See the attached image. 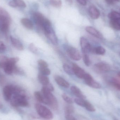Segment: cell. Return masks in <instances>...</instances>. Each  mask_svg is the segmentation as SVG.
Returning <instances> with one entry per match:
<instances>
[{
	"mask_svg": "<svg viewBox=\"0 0 120 120\" xmlns=\"http://www.w3.org/2000/svg\"><path fill=\"white\" fill-rule=\"evenodd\" d=\"M94 68L99 72L105 73L110 70V67L108 64L101 62L95 64Z\"/></svg>",
	"mask_w": 120,
	"mask_h": 120,
	"instance_id": "12",
	"label": "cell"
},
{
	"mask_svg": "<svg viewBox=\"0 0 120 120\" xmlns=\"http://www.w3.org/2000/svg\"><path fill=\"white\" fill-rule=\"evenodd\" d=\"M79 4L85 6L87 4L86 0H76Z\"/></svg>",
	"mask_w": 120,
	"mask_h": 120,
	"instance_id": "42",
	"label": "cell"
},
{
	"mask_svg": "<svg viewBox=\"0 0 120 120\" xmlns=\"http://www.w3.org/2000/svg\"><path fill=\"white\" fill-rule=\"evenodd\" d=\"M110 24L114 29L117 30H120V23L118 20H111Z\"/></svg>",
	"mask_w": 120,
	"mask_h": 120,
	"instance_id": "27",
	"label": "cell"
},
{
	"mask_svg": "<svg viewBox=\"0 0 120 120\" xmlns=\"http://www.w3.org/2000/svg\"><path fill=\"white\" fill-rule=\"evenodd\" d=\"M10 17L0 15V30L2 31L5 32L9 29L10 24Z\"/></svg>",
	"mask_w": 120,
	"mask_h": 120,
	"instance_id": "9",
	"label": "cell"
},
{
	"mask_svg": "<svg viewBox=\"0 0 120 120\" xmlns=\"http://www.w3.org/2000/svg\"><path fill=\"white\" fill-rule=\"evenodd\" d=\"M29 48L31 51L34 53H36L38 52V49L33 43L31 44L30 45Z\"/></svg>",
	"mask_w": 120,
	"mask_h": 120,
	"instance_id": "38",
	"label": "cell"
},
{
	"mask_svg": "<svg viewBox=\"0 0 120 120\" xmlns=\"http://www.w3.org/2000/svg\"><path fill=\"white\" fill-rule=\"evenodd\" d=\"M115 1H118V2H119L120 1V0H115Z\"/></svg>",
	"mask_w": 120,
	"mask_h": 120,
	"instance_id": "47",
	"label": "cell"
},
{
	"mask_svg": "<svg viewBox=\"0 0 120 120\" xmlns=\"http://www.w3.org/2000/svg\"><path fill=\"white\" fill-rule=\"evenodd\" d=\"M106 2L109 5H113L115 3V0H105Z\"/></svg>",
	"mask_w": 120,
	"mask_h": 120,
	"instance_id": "44",
	"label": "cell"
},
{
	"mask_svg": "<svg viewBox=\"0 0 120 120\" xmlns=\"http://www.w3.org/2000/svg\"><path fill=\"white\" fill-rule=\"evenodd\" d=\"M8 58L5 56H0V67L4 68L7 62L8 61Z\"/></svg>",
	"mask_w": 120,
	"mask_h": 120,
	"instance_id": "32",
	"label": "cell"
},
{
	"mask_svg": "<svg viewBox=\"0 0 120 120\" xmlns=\"http://www.w3.org/2000/svg\"><path fill=\"white\" fill-rule=\"evenodd\" d=\"M38 79L39 82L44 85V86L47 85L49 83V79L46 75L40 74L38 75Z\"/></svg>",
	"mask_w": 120,
	"mask_h": 120,
	"instance_id": "22",
	"label": "cell"
},
{
	"mask_svg": "<svg viewBox=\"0 0 120 120\" xmlns=\"http://www.w3.org/2000/svg\"><path fill=\"white\" fill-rule=\"evenodd\" d=\"M21 22L22 25L28 29H32L34 27L32 22L29 19L23 18L21 20Z\"/></svg>",
	"mask_w": 120,
	"mask_h": 120,
	"instance_id": "20",
	"label": "cell"
},
{
	"mask_svg": "<svg viewBox=\"0 0 120 120\" xmlns=\"http://www.w3.org/2000/svg\"><path fill=\"white\" fill-rule=\"evenodd\" d=\"M65 118L66 120H77L71 115H65Z\"/></svg>",
	"mask_w": 120,
	"mask_h": 120,
	"instance_id": "39",
	"label": "cell"
},
{
	"mask_svg": "<svg viewBox=\"0 0 120 120\" xmlns=\"http://www.w3.org/2000/svg\"><path fill=\"white\" fill-rule=\"evenodd\" d=\"M82 58L85 64L89 66L91 65V62L89 55L87 53H82Z\"/></svg>",
	"mask_w": 120,
	"mask_h": 120,
	"instance_id": "31",
	"label": "cell"
},
{
	"mask_svg": "<svg viewBox=\"0 0 120 120\" xmlns=\"http://www.w3.org/2000/svg\"><path fill=\"white\" fill-rule=\"evenodd\" d=\"M62 97L64 100L68 104H72L73 103V101L72 100V99L65 94H63L62 95Z\"/></svg>",
	"mask_w": 120,
	"mask_h": 120,
	"instance_id": "35",
	"label": "cell"
},
{
	"mask_svg": "<svg viewBox=\"0 0 120 120\" xmlns=\"http://www.w3.org/2000/svg\"><path fill=\"white\" fill-rule=\"evenodd\" d=\"M63 68L64 71L68 75H73L74 74L72 68H71L70 66L68 65V64H64Z\"/></svg>",
	"mask_w": 120,
	"mask_h": 120,
	"instance_id": "28",
	"label": "cell"
},
{
	"mask_svg": "<svg viewBox=\"0 0 120 120\" xmlns=\"http://www.w3.org/2000/svg\"><path fill=\"white\" fill-rule=\"evenodd\" d=\"M84 107H85L87 111L90 112H94L96 111V109L94 108V106L90 102L86 100L85 101Z\"/></svg>",
	"mask_w": 120,
	"mask_h": 120,
	"instance_id": "26",
	"label": "cell"
},
{
	"mask_svg": "<svg viewBox=\"0 0 120 120\" xmlns=\"http://www.w3.org/2000/svg\"><path fill=\"white\" fill-rule=\"evenodd\" d=\"M6 49V46L3 42L0 41V51L3 52Z\"/></svg>",
	"mask_w": 120,
	"mask_h": 120,
	"instance_id": "41",
	"label": "cell"
},
{
	"mask_svg": "<svg viewBox=\"0 0 120 120\" xmlns=\"http://www.w3.org/2000/svg\"><path fill=\"white\" fill-rule=\"evenodd\" d=\"M66 51L69 57L75 60L78 61L81 59V55L79 51L75 48L72 46H68Z\"/></svg>",
	"mask_w": 120,
	"mask_h": 120,
	"instance_id": "8",
	"label": "cell"
},
{
	"mask_svg": "<svg viewBox=\"0 0 120 120\" xmlns=\"http://www.w3.org/2000/svg\"><path fill=\"white\" fill-rule=\"evenodd\" d=\"M11 41L13 45L19 50H22L24 49L23 45L20 41L17 39L11 36Z\"/></svg>",
	"mask_w": 120,
	"mask_h": 120,
	"instance_id": "18",
	"label": "cell"
},
{
	"mask_svg": "<svg viewBox=\"0 0 120 120\" xmlns=\"http://www.w3.org/2000/svg\"><path fill=\"white\" fill-rule=\"evenodd\" d=\"M85 30L89 34L96 38L99 39H102L103 38V36L101 33L92 27L90 26L86 27L85 28Z\"/></svg>",
	"mask_w": 120,
	"mask_h": 120,
	"instance_id": "15",
	"label": "cell"
},
{
	"mask_svg": "<svg viewBox=\"0 0 120 120\" xmlns=\"http://www.w3.org/2000/svg\"><path fill=\"white\" fill-rule=\"evenodd\" d=\"M85 101V100L84 99L79 98H77L75 99V102L78 105L82 107H84Z\"/></svg>",
	"mask_w": 120,
	"mask_h": 120,
	"instance_id": "34",
	"label": "cell"
},
{
	"mask_svg": "<svg viewBox=\"0 0 120 120\" xmlns=\"http://www.w3.org/2000/svg\"><path fill=\"white\" fill-rule=\"evenodd\" d=\"M46 36L50 40V41L54 45H57L58 43V39L56 34L53 29L50 28L44 32Z\"/></svg>",
	"mask_w": 120,
	"mask_h": 120,
	"instance_id": "11",
	"label": "cell"
},
{
	"mask_svg": "<svg viewBox=\"0 0 120 120\" xmlns=\"http://www.w3.org/2000/svg\"><path fill=\"white\" fill-rule=\"evenodd\" d=\"M74 112V108L71 104H67L65 106V115H71Z\"/></svg>",
	"mask_w": 120,
	"mask_h": 120,
	"instance_id": "24",
	"label": "cell"
},
{
	"mask_svg": "<svg viewBox=\"0 0 120 120\" xmlns=\"http://www.w3.org/2000/svg\"><path fill=\"white\" fill-rule=\"evenodd\" d=\"M89 13L91 18L94 19H98L100 15V11L94 6H91L89 8Z\"/></svg>",
	"mask_w": 120,
	"mask_h": 120,
	"instance_id": "14",
	"label": "cell"
},
{
	"mask_svg": "<svg viewBox=\"0 0 120 120\" xmlns=\"http://www.w3.org/2000/svg\"><path fill=\"white\" fill-rule=\"evenodd\" d=\"M72 68L74 74H75L78 78L83 79L86 73L85 71L75 64H73Z\"/></svg>",
	"mask_w": 120,
	"mask_h": 120,
	"instance_id": "13",
	"label": "cell"
},
{
	"mask_svg": "<svg viewBox=\"0 0 120 120\" xmlns=\"http://www.w3.org/2000/svg\"><path fill=\"white\" fill-rule=\"evenodd\" d=\"M55 79L57 84L60 86L65 88H68L70 86L69 82L61 77L56 75L55 76Z\"/></svg>",
	"mask_w": 120,
	"mask_h": 120,
	"instance_id": "17",
	"label": "cell"
},
{
	"mask_svg": "<svg viewBox=\"0 0 120 120\" xmlns=\"http://www.w3.org/2000/svg\"><path fill=\"white\" fill-rule=\"evenodd\" d=\"M34 18L37 25L43 31L46 27L51 26L50 22L40 13H34Z\"/></svg>",
	"mask_w": 120,
	"mask_h": 120,
	"instance_id": "3",
	"label": "cell"
},
{
	"mask_svg": "<svg viewBox=\"0 0 120 120\" xmlns=\"http://www.w3.org/2000/svg\"><path fill=\"white\" fill-rule=\"evenodd\" d=\"M35 107L37 113L44 119L51 120L53 118L52 113L47 107L38 103L36 104Z\"/></svg>",
	"mask_w": 120,
	"mask_h": 120,
	"instance_id": "4",
	"label": "cell"
},
{
	"mask_svg": "<svg viewBox=\"0 0 120 120\" xmlns=\"http://www.w3.org/2000/svg\"><path fill=\"white\" fill-rule=\"evenodd\" d=\"M0 15L8 17H10V15L8 12L1 6H0Z\"/></svg>",
	"mask_w": 120,
	"mask_h": 120,
	"instance_id": "37",
	"label": "cell"
},
{
	"mask_svg": "<svg viewBox=\"0 0 120 120\" xmlns=\"http://www.w3.org/2000/svg\"><path fill=\"white\" fill-rule=\"evenodd\" d=\"M80 45L82 53H88L91 52L92 48L86 39L82 37L80 39Z\"/></svg>",
	"mask_w": 120,
	"mask_h": 120,
	"instance_id": "10",
	"label": "cell"
},
{
	"mask_svg": "<svg viewBox=\"0 0 120 120\" xmlns=\"http://www.w3.org/2000/svg\"><path fill=\"white\" fill-rule=\"evenodd\" d=\"M118 76L120 78V72L118 74Z\"/></svg>",
	"mask_w": 120,
	"mask_h": 120,
	"instance_id": "46",
	"label": "cell"
},
{
	"mask_svg": "<svg viewBox=\"0 0 120 120\" xmlns=\"http://www.w3.org/2000/svg\"><path fill=\"white\" fill-rule=\"evenodd\" d=\"M111 84L116 89L120 91V79L113 78L111 82Z\"/></svg>",
	"mask_w": 120,
	"mask_h": 120,
	"instance_id": "25",
	"label": "cell"
},
{
	"mask_svg": "<svg viewBox=\"0 0 120 120\" xmlns=\"http://www.w3.org/2000/svg\"><path fill=\"white\" fill-rule=\"evenodd\" d=\"M11 104L14 107H26L29 105V103L27 100L26 96L20 92L14 94L12 97Z\"/></svg>",
	"mask_w": 120,
	"mask_h": 120,
	"instance_id": "1",
	"label": "cell"
},
{
	"mask_svg": "<svg viewBox=\"0 0 120 120\" xmlns=\"http://www.w3.org/2000/svg\"><path fill=\"white\" fill-rule=\"evenodd\" d=\"M19 60V58L17 57L12 58L8 59V61L4 68L5 72L8 75L12 74L15 67V64Z\"/></svg>",
	"mask_w": 120,
	"mask_h": 120,
	"instance_id": "6",
	"label": "cell"
},
{
	"mask_svg": "<svg viewBox=\"0 0 120 120\" xmlns=\"http://www.w3.org/2000/svg\"><path fill=\"white\" fill-rule=\"evenodd\" d=\"M2 107H3V105H1V104H0V109L2 108Z\"/></svg>",
	"mask_w": 120,
	"mask_h": 120,
	"instance_id": "45",
	"label": "cell"
},
{
	"mask_svg": "<svg viewBox=\"0 0 120 120\" xmlns=\"http://www.w3.org/2000/svg\"><path fill=\"white\" fill-rule=\"evenodd\" d=\"M9 5L10 6L12 7V8H16V7H17V6H16V4H15L14 0H12L10 1L9 3Z\"/></svg>",
	"mask_w": 120,
	"mask_h": 120,
	"instance_id": "43",
	"label": "cell"
},
{
	"mask_svg": "<svg viewBox=\"0 0 120 120\" xmlns=\"http://www.w3.org/2000/svg\"><path fill=\"white\" fill-rule=\"evenodd\" d=\"M16 4L17 7L21 8H25L26 7V4L23 0H14Z\"/></svg>",
	"mask_w": 120,
	"mask_h": 120,
	"instance_id": "33",
	"label": "cell"
},
{
	"mask_svg": "<svg viewBox=\"0 0 120 120\" xmlns=\"http://www.w3.org/2000/svg\"><path fill=\"white\" fill-rule=\"evenodd\" d=\"M114 120H118L117 119H116V118H114Z\"/></svg>",
	"mask_w": 120,
	"mask_h": 120,
	"instance_id": "48",
	"label": "cell"
},
{
	"mask_svg": "<svg viewBox=\"0 0 120 120\" xmlns=\"http://www.w3.org/2000/svg\"><path fill=\"white\" fill-rule=\"evenodd\" d=\"M41 92L48 101V105L53 109L57 110L58 107L57 100L51 91L43 86L41 89Z\"/></svg>",
	"mask_w": 120,
	"mask_h": 120,
	"instance_id": "2",
	"label": "cell"
},
{
	"mask_svg": "<svg viewBox=\"0 0 120 120\" xmlns=\"http://www.w3.org/2000/svg\"><path fill=\"white\" fill-rule=\"evenodd\" d=\"M108 17L111 20H120V13L117 11H112L108 14Z\"/></svg>",
	"mask_w": 120,
	"mask_h": 120,
	"instance_id": "23",
	"label": "cell"
},
{
	"mask_svg": "<svg viewBox=\"0 0 120 120\" xmlns=\"http://www.w3.org/2000/svg\"><path fill=\"white\" fill-rule=\"evenodd\" d=\"M98 55H104L105 53L106 50L104 48L101 46H98L96 48H92L91 52Z\"/></svg>",
	"mask_w": 120,
	"mask_h": 120,
	"instance_id": "21",
	"label": "cell"
},
{
	"mask_svg": "<svg viewBox=\"0 0 120 120\" xmlns=\"http://www.w3.org/2000/svg\"><path fill=\"white\" fill-rule=\"evenodd\" d=\"M34 96L37 100L40 103L48 105V103L43 94L39 91H36L34 93Z\"/></svg>",
	"mask_w": 120,
	"mask_h": 120,
	"instance_id": "19",
	"label": "cell"
},
{
	"mask_svg": "<svg viewBox=\"0 0 120 120\" xmlns=\"http://www.w3.org/2000/svg\"><path fill=\"white\" fill-rule=\"evenodd\" d=\"M71 91L72 93L75 96L79 98L85 99L86 98L85 96L82 94L81 90L79 88L77 87L76 86H72L71 87Z\"/></svg>",
	"mask_w": 120,
	"mask_h": 120,
	"instance_id": "16",
	"label": "cell"
},
{
	"mask_svg": "<svg viewBox=\"0 0 120 120\" xmlns=\"http://www.w3.org/2000/svg\"><path fill=\"white\" fill-rule=\"evenodd\" d=\"M85 83L91 87L95 89H100L101 86L98 82L94 80L91 75L86 73L83 78Z\"/></svg>",
	"mask_w": 120,
	"mask_h": 120,
	"instance_id": "7",
	"label": "cell"
},
{
	"mask_svg": "<svg viewBox=\"0 0 120 120\" xmlns=\"http://www.w3.org/2000/svg\"><path fill=\"white\" fill-rule=\"evenodd\" d=\"M39 70L41 72V74L45 75H50V70L48 68H43L39 67Z\"/></svg>",
	"mask_w": 120,
	"mask_h": 120,
	"instance_id": "30",
	"label": "cell"
},
{
	"mask_svg": "<svg viewBox=\"0 0 120 120\" xmlns=\"http://www.w3.org/2000/svg\"><path fill=\"white\" fill-rule=\"evenodd\" d=\"M44 86L47 88L48 90H50V91L52 92L54 91V87L51 84H50V83H49L47 85H46L45 86Z\"/></svg>",
	"mask_w": 120,
	"mask_h": 120,
	"instance_id": "40",
	"label": "cell"
},
{
	"mask_svg": "<svg viewBox=\"0 0 120 120\" xmlns=\"http://www.w3.org/2000/svg\"><path fill=\"white\" fill-rule=\"evenodd\" d=\"M50 3L52 6L56 8H60L62 5L61 0H50Z\"/></svg>",
	"mask_w": 120,
	"mask_h": 120,
	"instance_id": "29",
	"label": "cell"
},
{
	"mask_svg": "<svg viewBox=\"0 0 120 120\" xmlns=\"http://www.w3.org/2000/svg\"><path fill=\"white\" fill-rule=\"evenodd\" d=\"M39 67H43V68H48V66L47 63L43 60H39L38 61Z\"/></svg>",
	"mask_w": 120,
	"mask_h": 120,
	"instance_id": "36",
	"label": "cell"
},
{
	"mask_svg": "<svg viewBox=\"0 0 120 120\" xmlns=\"http://www.w3.org/2000/svg\"><path fill=\"white\" fill-rule=\"evenodd\" d=\"M20 91V90L17 89L12 86L10 85L6 86L3 89V94L5 100L8 101L11 100L12 94Z\"/></svg>",
	"mask_w": 120,
	"mask_h": 120,
	"instance_id": "5",
	"label": "cell"
}]
</instances>
